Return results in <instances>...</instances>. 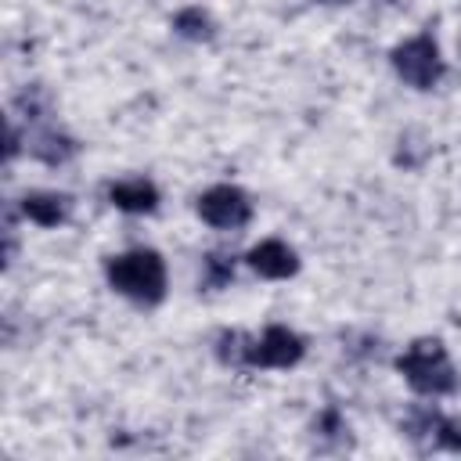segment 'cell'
<instances>
[{
	"mask_svg": "<svg viewBox=\"0 0 461 461\" xmlns=\"http://www.w3.org/2000/svg\"><path fill=\"white\" fill-rule=\"evenodd\" d=\"M104 274H108V285L115 292H122L126 299L158 303L166 295V263L151 249H137V252L108 259Z\"/></svg>",
	"mask_w": 461,
	"mask_h": 461,
	"instance_id": "6da1fadb",
	"label": "cell"
},
{
	"mask_svg": "<svg viewBox=\"0 0 461 461\" xmlns=\"http://www.w3.org/2000/svg\"><path fill=\"white\" fill-rule=\"evenodd\" d=\"M396 367L411 382V389H418L425 396H443V393H454V385H457L454 364L447 360V353H443V346L436 339H418L396 360Z\"/></svg>",
	"mask_w": 461,
	"mask_h": 461,
	"instance_id": "7a4b0ae2",
	"label": "cell"
},
{
	"mask_svg": "<svg viewBox=\"0 0 461 461\" xmlns=\"http://www.w3.org/2000/svg\"><path fill=\"white\" fill-rule=\"evenodd\" d=\"M393 65H396V72H400L411 86H418V90H429V86L443 76L439 47H436L432 36H414V40L400 43V47L393 50Z\"/></svg>",
	"mask_w": 461,
	"mask_h": 461,
	"instance_id": "3957f363",
	"label": "cell"
},
{
	"mask_svg": "<svg viewBox=\"0 0 461 461\" xmlns=\"http://www.w3.org/2000/svg\"><path fill=\"white\" fill-rule=\"evenodd\" d=\"M249 212H252V205H249L245 191H241V187H230V184L209 187V191L198 198V216H202L205 223H212V227H223V230L241 227V223L249 220Z\"/></svg>",
	"mask_w": 461,
	"mask_h": 461,
	"instance_id": "277c9868",
	"label": "cell"
},
{
	"mask_svg": "<svg viewBox=\"0 0 461 461\" xmlns=\"http://www.w3.org/2000/svg\"><path fill=\"white\" fill-rule=\"evenodd\" d=\"M303 357V339L281 324L267 328L259 342H249V353H245V364H256V367H292L295 360Z\"/></svg>",
	"mask_w": 461,
	"mask_h": 461,
	"instance_id": "5b68a950",
	"label": "cell"
},
{
	"mask_svg": "<svg viewBox=\"0 0 461 461\" xmlns=\"http://www.w3.org/2000/svg\"><path fill=\"white\" fill-rule=\"evenodd\" d=\"M249 263H252V270L259 277H274V281L292 277L299 270V259H295V252L285 241H263V245H256L249 252Z\"/></svg>",
	"mask_w": 461,
	"mask_h": 461,
	"instance_id": "8992f818",
	"label": "cell"
},
{
	"mask_svg": "<svg viewBox=\"0 0 461 461\" xmlns=\"http://www.w3.org/2000/svg\"><path fill=\"white\" fill-rule=\"evenodd\" d=\"M108 198L122 212H151L158 205V191L151 180H122L108 187Z\"/></svg>",
	"mask_w": 461,
	"mask_h": 461,
	"instance_id": "52a82bcc",
	"label": "cell"
},
{
	"mask_svg": "<svg viewBox=\"0 0 461 461\" xmlns=\"http://www.w3.org/2000/svg\"><path fill=\"white\" fill-rule=\"evenodd\" d=\"M22 212L29 220H36L40 227H58L68 212V198L54 194V191H32V194L22 198Z\"/></svg>",
	"mask_w": 461,
	"mask_h": 461,
	"instance_id": "ba28073f",
	"label": "cell"
},
{
	"mask_svg": "<svg viewBox=\"0 0 461 461\" xmlns=\"http://www.w3.org/2000/svg\"><path fill=\"white\" fill-rule=\"evenodd\" d=\"M29 151L36 155V158H43V162H65V158H72L76 155V140L72 137H65V133H58V130H43V133H36L32 140H29Z\"/></svg>",
	"mask_w": 461,
	"mask_h": 461,
	"instance_id": "9c48e42d",
	"label": "cell"
},
{
	"mask_svg": "<svg viewBox=\"0 0 461 461\" xmlns=\"http://www.w3.org/2000/svg\"><path fill=\"white\" fill-rule=\"evenodd\" d=\"M173 29L180 36H187V40H209L212 36V18L202 7H184V11H176Z\"/></svg>",
	"mask_w": 461,
	"mask_h": 461,
	"instance_id": "30bf717a",
	"label": "cell"
},
{
	"mask_svg": "<svg viewBox=\"0 0 461 461\" xmlns=\"http://www.w3.org/2000/svg\"><path fill=\"white\" fill-rule=\"evenodd\" d=\"M249 353V339L241 331H223L220 335V360L223 364H241Z\"/></svg>",
	"mask_w": 461,
	"mask_h": 461,
	"instance_id": "8fae6325",
	"label": "cell"
},
{
	"mask_svg": "<svg viewBox=\"0 0 461 461\" xmlns=\"http://www.w3.org/2000/svg\"><path fill=\"white\" fill-rule=\"evenodd\" d=\"M436 447H447V450H461V421H450V418H439L436 425V436H432Z\"/></svg>",
	"mask_w": 461,
	"mask_h": 461,
	"instance_id": "7c38bea8",
	"label": "cell"
},
{
	"mask_svg": "<svg viewBox=\"0 0 461 461\" xmlns=\"http://www.w3.org/2000/svg\"><path fill=\"white\" fill-rule=\"evenodd\" d=\"M205 270H209V277H205V281H209V285H216V288H220V285H227V281L234 277V267H230L223 256H205Z\"/></svg>",
	"mask_w": 461,
	"mask_h": 461,
	"instance_id": "4fadbf2b",
	"label": "cell"
},
{
	"mask_svg": "<svg viewBox=\"0 0 461 461\" xmlns=\"http://www.w3.org/2000/svg\"><path fill=\"white\" fill-rule=\"evenodd\" d=\"M317 4H349V0H317Z\"/></svg>",
	"mask_w": 461,
	"mask_h": 461,
	"instance_id": "5bb4252c",
	"label": "cell"
}]
</instances>
